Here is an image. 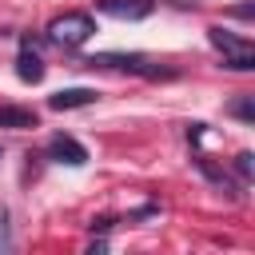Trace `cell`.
Returning <instances> with one entry per match:
<instances>
[{
  "instance_id": "5",
  "label": "cell",
  "mask_w": 255,
  "mask_h": 255,
  "mask_svg": "<svg viewBox=\"0 0 255 255\" xmlns=\"http://www.w3.org/2000/svg\"><path fill=\"white\" fill-rule=\"evenodd\" d=\"M155 0H100V12L104 16H116V20H143L151 16Z\"/></svg>"
},
{
  "instance_id": "4",
  "label": "cell",
  "mask_w": 255,
  "mask_h": 255,
  "mask_svg": "<svg viewBox=\"0 0 255 255\" xmlns=\"http://www.w3.org/2000/svg\"><path fill=\"white\" fill-rule=\"evenodd\" d=\"M48 155H52L56 163H68V167H84V163H88V147H84L80 139L64 135V131L48 139Z\"/></svg>"
},
{
  "instance_id": "1",
  "label": "cell",
  "mask_w": 255,
  "mask_h": 255,
  "mask_svg": "<svg viewBox=\"0 0 255 255\" xmlns=\"http://www.w3.org/2000/svg\"><path fill=\"white\" fill-rule=\"evenodd\" d=\"M207 40H211V48L223 52V68H231V72H251V68H255V48H251V40L231 36V32L219 28V24L207 28Z\"/></svg>"
},
{
  "instance_id": "3",
  "label": "cell",
  "mask_w": 255,
  "mask_h": 255,
  "mask_svg": "<svg viewBox=\"0 0 255 255\" xmlns=\"http://www.w3.org/2000/svg\"><path fill=\"white\" fill-rule=\"evenodd\" d=\"M84 64H88V68H124V72H135V76H147V80H155V76H175L171 68H155L151 60H143V56H124V52H100V56H88Z\"/></svg>"
},
{
  "instance_id": "9",
  "label": "cell",
  "mask_w": 255,
  "mask_h": 255,
  "mask_svg": "<svg viewBox=\"0 0 255 255\" xmlns=\"http://www.w3.org/2000/svg\"><path fill=\"white\" fill-rule=\"evenodd\" d=\"M235 120H243V124H255V108H251V96H239L231 108H227Z\"/></svg>"
},
{
  "instance_id": "8",
  "label": "cell",
  "mask_w": 255,
  "mask_h": 255,
  "mask_svg": "<svg viewBox=\"0 0 255 255\" xmlns=\"http://www.w3.org/2000/svg\"><path fill=\"white\" fill-rule=\"evenodd\" d=\"M16 76H20L24 84H40V80H44V60H40L32 48H24L20 60H16Z\"/></svg>"
},
{
  "instance_id": "10",
  "label": "cell",
  "mask_w": 255,
  "mask_h": 255,
  "mask_svg": "<svg viewBox=\"0 0 255 255\" xmlns=\"http://www.w3.org/2000/svg\"><path fill=\"white\" fill-rule=\"evenodd\" d=\"M251 159H255L251 151H239V155H235V171H239V179H251Z\"/></svg>"
},
{
  "instance_id": "2",
  "label": "cell",
  "mask_w": 255,
  "mask_h": 255,
  "mask_svg": "<svg viewBox=\"0 0 255 255\" xmlns=\"http://www.w3.org/2000/svg\"><path fill=\"white\" fill-rule=\"evenodd\" d=\"M92 32H96V20L88 12H64L48 24V40L60 44V48H80V44L92 40Z\"/></svg>"
},
{
  "instance_id": "13",
  "label": "cell",
  "mask_w": 255,
  "mask_h": 255,
  "mask_svg": "<svg viewBox=\"0 0 255 255\" xmlns=\"http://www.w3.org/2000/svg\"><path fill=\"white\" fill-rule=\"evenodd\" d=\"M88 227H92V231H108V227H112V219H108V215H100V219H92Z\"/></svg>"
},
{
  "instance_id": "7",
  "label": "cell",
  "mask_w": 255,
  "mask_h": 255,
  "mask_svg": "<svg viewBox=\"0 0 255 255\" xmlns=\"http://www.w3.org/2000/svg\"><path fill=\"white\" fill-rule=\"evenodd\" d=\"M36 124H40L36 112L16 108V104H0V128H16V131H24V128H36Z\"/></svg>"
},
{
  "instance_id": "6",
  "label": "cell",
  "mask_w": 255,
  "mask_h": 255,
  "mask_svg": "<svg viewBox=\"0 0 255 255\" xmlns=\"http://www.w3.org/2000/svg\"><path fill=\"white\" fill-rule=\"evenodd\" d=\"M88 104H96V92H92V88H64V92L48 96V108H52V112H68V108H88Z\"/></svg>"
},
{
  "instance_id": "12",
  "label": "cell",
  "mask_w": 255,
  "mask_h": 255,
  "mask_svg": "<svg viewBox=\"0 0 255 255\" xmlns=\"http://www.w3.org/2000/svg\"><path fill=\"white\" fill-rule=\"evenodd\" d=\"M231 16H239V20H251V16H255V4H235V8H231Z\"/></svg>"
},
{
  "instance_id": "11",
  "label": "cell",
  "mask_w": 255,
  "mask_h": 255,
  "mask_svg": "<svg viewBox=\"0 0 255 255\" xmlns=\"http://www.w3.org/2000/svg\"><path fill=\"white\" fill-rule=\"evenodd\" d=\"M0 247H12V231H8V211L0 207Z\"/></svg>"
}]
</instances>
